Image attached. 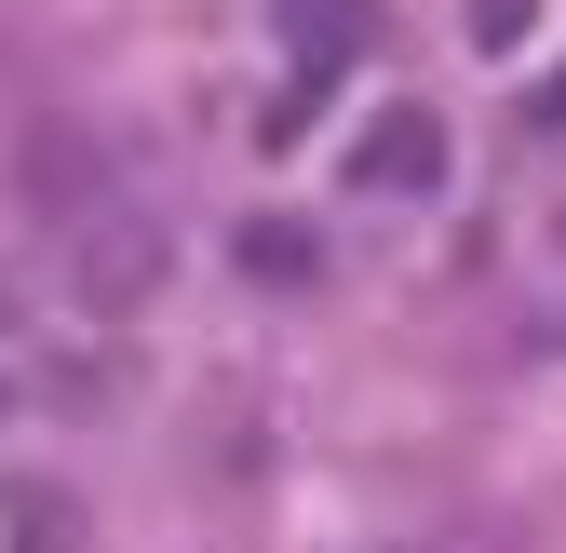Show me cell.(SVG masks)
<instances>
[{"label":"cell","mask_w":566,"mask_h":553,"mask_svg":"<svg viewBox=\"0 0 566 553\" xmlns=\"http://www.w3.org/2000/svg\"><path fill=\"white\" fill-rule=\"evenodd\" d=\"M432 176H446V135L418 122V108H391L365 149H350V189H432Z\"/></svg>","instance_id":"1"},{"label":"cell","mask_w":566,"mask_h":553,"mask_svg":"<svg viewBox=\"0 0 566 553\" xmlns=\"http://www.w3.org/2000/svg\"><path fill=\"white\" fill-rule=\"evenodd\" d=\"M0 553H82V513L54 487H28V472H0Z\"/></svg>","instance_id":"2"},{"label":"cell","mask_w":566,"mask_h":553,"mask_svg":"<svg viewBox=\"0 0 566 553\" xmlns=\"http://www.w3.org/2000/svg\"><path fill=\"white\" fill-rule=\"evenodd\" d=\"M539 122H566V82H553V95H539Z\"/></svg>","instance_id":"3"}]
</instances>
